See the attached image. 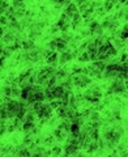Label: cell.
<instances>
[{"mask_svg":"<svg viewBox=\"0 0 128 157\" xmlns=\"http://www.w3.org/2000/svg\"><path fill=\"white\" fill-rule=\"evenodd\" d=\"M68 135H69V131L67 128H64V127H56V128L54 130V136H55V139H56L58 141L67 140Z\"/></svg>","mask_w":128,"mask_h":157,"instance_id":"6da1fadb","label":"cell"},{"mask_svg":"<svg viewBox=\"0 0 128 157\" xmlns=\"http://www.w3.org/2000/svg\"><path fill=\"white\" fill-rule=\"evenodd\" d=\"M72 51H73L72 49H68V50L60 52V55H59V64H65V63H68V62H71V60L75 59L73 52H72Z\"/></svg>","mask_w":128,"mask_h":157,"instance_id":"7a4b0ae2","label":"cell"},{"mask_svg":"<svg viewBox=\"0 0 128 157\" xmlns=\"http://www.w3.org/2000/svg\"><path fill=\"white\" fill-rule=\"evenodd\" d=\"M64 153L67 156H77V155H81L78 152V149L76 148V145L71 144V143H67L65 141V145H64Z\"/></svg>","mask_w":128,"mask_h":157,"instance_id":"3957f363","label":"cell"},{"mask_svg":"<svg viewBox=\"0 0 128 157\" xmlns=\"http://www.w3.org/2000/svg\"><path fill=\"white\" fill-rule=\"evenodd\" d=\"M110 42H111V45L114 46L118 51L126 47V41L122 39V38H111V39H110Z\"/></svg>","mask_w":128,"mask_h":157,"instance_id":"277c9868","label":"cell"},{"mask_svg":"<svg viewBox=\"0 0 128 157\" xmlns=\"http://www.w3.org/2000/svg\"><path fill=\"white\" fill-rule=\"evenodd\" d=\"M82 22V16H81V13L78 12L76 14H73L72 16V19H71V26H72V29H77V26Z\"/></svg>","mask_w":128,"mask_h":157,"instance_id":"5b68a950","label":"cell"},{"mask_svg":"<svg viewBox=\"0 0 128 157\" xmlns=\"http://www.w3.org/2000/svg\"><path fill=\"white\" fill-rule=\"evenodd\" d=\"M64 12L68 14L69 17H72L73 14L78 13V7L76 5V3H69V5L65 8V9H64Z\"/></svg>","mask_w":128,"mask_h":157,"instance_id":"8992f818","label":"cell"},{"mask_svg":"<svg viewBox=\"0 0 128 157\" xmlns=\"http://www.w3.org/2000/svg\"><path fill=\"white\" fill-rule=\"evenodd\" d=\"M36 41L33 39H25L22 41V50L24 51H31L34 47H36Z\"/></svg>","mask_w":128,"mask_h":157,"instance_id":"52a82bcc","label":"cell"},{"mask_svg":"<svg viewBox=\"0 0 128 157\" xmlns=\"http://www.w3.org/2000/svg\"><path fill=\"white\" fill-rule=\"evenodd\" d=\"M55 136L54 135H48V136H45V141H43V145L45 147H52L55 144Z\"/></svg>","mask_w":128,"mask_h":157,"instance_id":"ba28073f","label":"cell"},{"mask_svg":"<svg viewBox=\"0 0 128 157\" xmlns=\"http://www.w3.org/2000/svg\"><path fill=\"white\" fill-rule=\"evenodd\" d=\"M77 60H78L80 63H88V62H90L89 52L85 51V52H82V54H80V55L77 56Z\"/></svg>","mask_w":128,"mask_h":157,"instance_id":"9c48e42d","label":"cell"},{"mask_svg":"<svg viewBox=\"0 0 128 157\" xmlns=\"http://www.w3.org/2000/svg\"><path fill=\"white\" fill-rule=\"evenodd\" d=\"M51 153H52L54 156H60V155L63 153V148L60 147V145H55V144H54V145L51 147Z\"/></svg>","mask_w":128,"mask_h":157,"instance_id":"30bf717a","label":"cell"},{"mask_svg":"<svg viewBox=\"0 0 128 157\" xmlns=\"http://www.w3.org/2000/svg\"><path fill=\"white\" fill-rule=\"evenodd\" d=\"M14 52H16V51H14L13 49H12V46H5L4 50H3V54H4V56H5V58L12 56Z\"/></svg>","mask_w":128,"mask_h":157,"instance_id":"8fae6325","label":"cell"},{"mask_svg":"<svg viewBox=\"0 0 128 157\" xmlns=\"http://www.w3.org/2000/svg\"><path fill=\"white\" fill-rule=\"evenodd\" d=\"M114 7H115V4L111 1V0H105L103 1V8H105V11H106V13L110 12Z\"/></svg>","mask_w":128,"mask_h":157,"instance_id":"7c38bea8","label":"cell"},{"mask_svg":"<svg viewBox=\"0 0 128 157\" xmlns=\"http://www.w3.org/2000/svg\"><path fill=\"white\" fill-rule=\"evenodd\" d=\"M0 91L3 92V94L7 96V97H11V94H12V86L11 85H4Z\"/></svg>","mask_w":128,"mask_h":157,"instance_id":"4fadbf2b","label":"cell"},{"mask_svg":"<svg viewBox=\"0 0 128 157\" xmlns=\"http://www.w3.org/2000/svg\"><path fill=\"white\" fill-rule=\"evenodd\" d=\"M62 38H63L64 41H65L67 45H68V42H69V41H71L72 38H73V36H72V34L69 33V31H65V33H62Z\"/></svg>","mask_w":128,"mask_h":157,"instance_id":"5bb4252c","label":"cell"},{"mask_svg":"<svg viewBox=\"0 0 128 157\" xmlns=\"http://www.w3.org/2000/svg\"><path fill=\"white\" fill-rule=\"evenodd\" d=\"M59 28H60V31H62V33H65V31H68L69 28H71V22H64V24L60 25Z\"/></svg>","mask_w":128,"mask_h":157,"instance_id":"9a60e30c","label":"cell"},{"mask_svg":"<svg viewBox=\"0 0 128 157\" xmlns=\"http://www.w3.org/2000/svg\"><path fill=\"white\" fill-rule=\"evenodd\" d=\"M7 24H8V17L5 14L0 16V26H7Z\"/></svg>","mask_w":128,"mask_h":157,"instance_id":"2e32d148","label":"cell"},{"mask_svg":"<svg viewBox=\"0 0 128 157\" xmlns=\"http://www.w3.org/2000/svg\"><path fill=\"white\" fill-rule=\"evenodd\" d=\"M58 31H60V28H59V26H58L56 24L52 25L51 28H50V34H56Z\"/></svg>","mask_w":128,"mask_h":157,"instance_id":"e0dca14e","label":"cell"},{"mask_svg":"<svg viewBox=\"0 0 128 157\" xmlns=\"http://www.w3.org/2000/svg\"><path fill=\"white\" fill-rule=\"evenodd\" d=\"M80 36L82 37V38H84V37H89V36H90V30H89V29H86V30H85V29H82V30H81V34H80Z\"/></svg>","mask_w":128,"mask_h":157,"instance_id":"ac0fdd59","label":"cell"},{"mask_svg":"<svg viewBox=\"0 0 128 157\" xmlns=\"http://www.w3.org/2000/svg\"><path fill=\"white\" fill-rule=\"evenodd\" d=\"M120 96L124 98V100H128V91H127V89H126V91L122 92V93H120Z\"/></svg>","mask_w":128,"mask_h":157,"instance_id":"d6986e66","label":"cell"},{"mask_svg":"<svg viewBox=\"0 0 128 157\" xmlns=\"http://www.w3.org/2000/svg\"><path fill=\"white\" fill-rule=\"evenodd\" d=\"M4 47H5V45L1 42V41H0V52H3V50H4Z\"/></svg>","mask_w":128,"mask_h":157,"instance_id":"ffe728a7","label":"cell"},{"mask_svg":"<svg viewBox=\"0 0 128 157\" xmlns=\"http://www.w3.org/2000/svg\"><path fill=\"white\" fill-rule=\"evenodd\" d=\"M124 85H126V89L128 91V78H127V80H124Z\"/></svg>","mask_w":128,"mask_h":157,"instance_id":"44dd1931","label":"cell"},{"mask_svg":"<svg viewBox=\"0 0 128 157\" xmlns=\"http://www.w3.org/2000/svg\"><path fill=\"white\" fill-rule=\"evenodd\" d=\"M118 3H120V4H126L127 0H118Z\"/></svg>","mask_w":128,"mask_h":157,"instance_id":"7402d4cb","label":"cell"}]
</instances>
